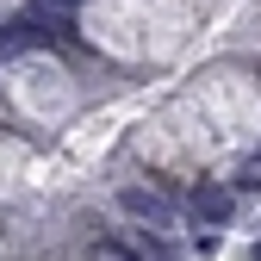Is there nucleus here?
I'll return each instance as SVG.
<instances>
[{
	"mask_svg": "<svg viewBox=\"0 0 261 261\" xmlns=\"http://www.w3.org/2000/svg\"><path fill=\"white\" fill-rule=\"evenodd\" d=\"M255 261H261V255H255Z\"/></svg>",
	"mask_w": 261,
	"mask_h": 261,
	"instance_id": "obj_1",
	"label": "nucleus"
}]
</instances>
